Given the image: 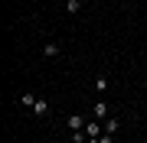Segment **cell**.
Returning <instances> with one entry per match:
<instances>
[{"instance_id":"cell-2","label":"cell","mask_w":147,"mask_h":143,"mask_svg":"<svg viewBox=\"0 0 147 143\" xmlns=\"http://www.w3.org/2000/svg\"><path fill=\"white\" fill-rule=\"evenodd\" d=\"M92 114H95V120H108V104H105V101H95V107H92Z\"/></svg>"},{"instance_id":"cell-7","label":"cell","mask_w":147,"mask_h":143,"mask_svg":"<svg viewBox=\"0 0 147 143\" xmlns=\"http://www.w3.org/2000/svg\"><path fill=\"white\" fill-rule=\"evenodd\" d=\"M65 10H69V13H72V16H75V13H79V10H82V0H69V3H65Z\"/></svg>"},{"instance_id":"cell-3","label":"cell","mask_w":147,"mask_h":143,"mask_svg":"<svg viewBox=\"0 0 147 143\" xmlns=\"http://www.w3.org/2000/svg\"><path fill=\"white\" fill-rule=\"evenodd\" d=\"M33 114H36V117H49V101H46V98H36V104H33Z\"/></svg>"},{"instance_id":"cell-11","label":"cell","mask_w":147,"mask_h":143,"mask_svg":"<svg viewBox=\"0 0 147 143\" xmlns=\"http://www.w3.org/2000/svg\"><path fill=\"white\" fill-rule=\"evenodd\" d=\"M115 3H118V0H115Z\"/></svg>"},{"instance_id":"cell-5","label":"cell","mask_w":147,"mask_h":143,"mask_svg":"<svg viewBox=\"0 0 147 143\" xmlns=\"http://www.w3.org/2000/svg\"><path fill=\"white\" fill-rule=\"evenodd\" d=\"M101 124H105V133H108V137H115L118 127H121V120H118V117H108V120H101Z\"/></svg>"},{"instance_id":"cell-1","label":"cell","mask_w":147,"mask_h":143,"mask_svg":"<svg viewBox=\"0 0 147 143\" xmlns=\"http://www.w3.org/2000/svg\"><path fill=\"white\" fill-rule=\"evenodd\" d=\"M65 127L72 130V133H75V130H85V117H82V114H69V120H65Z\"/></svg>"},{"instance_id":"cell-4","label":"cell","mask_w":147,"mask_h":143,"mask_svg":"<svg viewBox=\"0 0 147 143\" xmlns=\"http://www.w3.org/2000/svg\"><path fill=\"white\" fill-rule=\"evenodd\" d=\"M108 88H111V78H108V75H98V78H95V91H98V94H105Z\"/></svg>"},{"instance_id":"cell-6","label":"cell","mask_w":147,"mask_h":143,"mask_svg":"<svg viewBox=\"0 0 147 143\" xmlns=\"http://www.w3.org/2000/svg\"><path fill=\"white\" fill-rule=\"evenodd\" d=\"M42 55H46V59H56L59 55V46L56 43H46V46H42Z\"/></svg>"},{"instance_id":"cell-10","label":"cell","mask_w":147,"mask_h":143,"mask_svg":"<svg viewBox=\"0 0 147 143\" xmlns=\"http://www.w3.org/2000/svg\"><path fill=\"white\" fill-rule=\"evenodd\" d=\"M82 3H92V0H82Z\"/></svg>"},{"instance_id":"cell-8","label":"cell","mask_w":147,"mask_h":143,"mask_svg":"<svg viewBox=\"0 0 147 143\" xmlns=\"http://www.w3.org/2000/svg\"><path fill=\"white\" fill-rule=\"evenodd\" d=\"M20 104L23 107H33V104H36V94H20Z\"/></svg>"},{"instance_id":"cell-9","label":"cell","mask_w":147,"mask_h":143,"mask_svg":"<svg viewBox=\"0 0 147 143\" xmlns=\"http://www.w3.org/2000/svg\"><path fill=\"white\" fill-rule=\"evenodd\" d=\"M101 143H115V140H111V137H108V133H105V137H101Z\"/></svg>"}]
</instances>
